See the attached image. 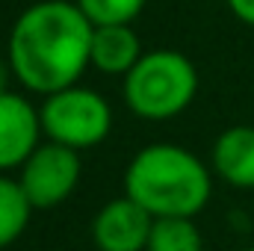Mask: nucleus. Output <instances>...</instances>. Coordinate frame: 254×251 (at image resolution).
I'll return each mask as SVG.
<instances>
[{"label":"nucleus","instance_id":"nucleus-15","mask_svg":"<svg viewBox=\"0 0 254 251\" xmlns=\"http://www.w3.org/2000/svg\"><path fill=\"white\" fill-rule=\"evenodd\" d=\"M246 251H254V246H252V249H246Z\"/></svg>","mask_w":254,"mask_h":251},{"label":"nucleus","instance_id":"nucleus-10","mask_svg":"<svg viewBox=\"0 0 254 251\" xmlns=\"http://www.w3.org/2000/svg\"><path fill=\"white\" fill-rule=\"evenodd\" d=\"M33 210L36 207L24 195L18 178H9V172H0V251L21 240Z\"/></svg>","mask_w":254,"mask_h":251},{"label":"nucleus","instance_id":"nucleus-3","mask_svg":"<svg viewBox=\"0 0 254 251\" xmlns=\"http://www.w3.org/2000/svg\"><path fill=\"white\" fill-rule=\"evenodd\" d=\"M125 104L145 122H166L181 116L198 92V71L190 57L172 48H157L139 57L125 74Z\"/></svg>","mask_w":254,"mask_h":251},{"label":"nucleus","instance_id":"nucleus-13","mask_svg":"<svg viewBox=\"0 0 254 251\" xmlns=\"http://www.w3.org/2000/svg\"><path fill=\"white\" fill-rule=\"evenodd\" d=\"M228 6H231V12H234L243 24L254 27V0H228Z\"/></svg>","mask_w":254,"mask_h":251},{"label":"nucleus","instance_id":"nucleus-11","mask_svg":"<svg viewBox=\"0 0 254 251\" xmlns=\"http://www.w3.org/2000/svg\"><path fill=\"white\" fill-rule=\"evenodd\" d=\"M145 251H204V237L192 216H157Z\"/></svg>","mask_w":254,"mask_h":251},{"label":"nucleus","instance_id":"nucleus-5","mask_svg":"<svg viewBox=\"0 0 254 251\" xmlns=\"http://www.w3.org/2000/svg\"><path fill=\"white\" fill-rule=\"evenodd\" d=\"M80 175V151L48 139L24 160V166L18 169V184L36 210H51L74 195Z\"/></svg>","mask_w":254,"mask_h":251},{"label":"nucleus","instance_id":"nucleus-6","mask_svg":"<svg viewBox=\"0 0 254 251\" xmlns=\"http://www.w3.org/2000/svg\"><path fill=\"white\" fill-rule=\"evenodd\" d=\"M154 216L130 195L107 201L92 219L95 251H145Z\"/></svg>","mask_w":254,"mask_h":251},{"label":"nucleus","instance_id":"nucleus-14","mask_svg":"<svg viewBox=\"0 0 254 251\" xmlns=\"http://www.w3.org/2000/svg\"><path fill=\"white\" fill-rule=\"evenodd\" d=\"M6 74H12L9 60H6V63H0V92H6V89H9V86H6Z\"/></svg>","mask_w":254,"mask_h":251},{"label":"nucleus","instance_id":"nucleus-9","mask_svg":"<svg viewBox=\"0 0 254 251\" xmlns=\"http://www.w3.org/2000/svg\"><path fill=\"white\" fill-rule=\"evenodd\" d=\"M142 54V42L130 24H104L92 30V65L104 74L125 77Z\"/></svg>","mask_w":254,"mask_h":251},{"label":"nucleus","instance_id":"nucleus-1","mask_svg":"<svg viewBox=\"0 0 254 251\" xmlns=\"http://www.w3.org/2000/svg\"><path fill=\"white\" fill-rule=\"evenodd\" d=\"M92 30L77 0L33 3L9 30L12 77L42 98L74 86L92 65Z\"/></svg>","mask_w":254,"mask_h":251},{"label":"nucleus","instance_id":"nucleus-7","mask_svg":"<svg viewBox=\"0 0 254 251\" xmlns=\"http://www.w3.org/2000/svg\"><path fill=\"white\" fill-rule=\"evenodd\" d=\"M42 113L18 92H0V172L21 169L42 145Z\"/></svg>","mask_w":254,"mask_h":251},{"label":"nucleus","instance_id":"nucleus-8","mask_svg":"<svg viewBox=\"0 0 254 251\" xmlns=\"http://www.w3.org/2000/svg\"><path fill=\"white\" fill-rule=\"evenodd\" d=\"M210 169L228 187L254 189V127L237 125L222 130L210 151Z\"/></svg>","mask_w":254,"mask_h":251},{"label":"nucleus","instance_id":"nucleus-12","mask_svg":"<svg viewBox=\"0 0 254 251\" xmlns=\"http://www.w3.org/2000/svg\"><path fill=\"white\" fill-rule=\"evenodd\" d=\"M148 0H77V6L83 9V15L95 24H133Z\"/></svg>","mask_w":254,"mask_h":251},{"label":"nucleus","instance_id":"nucleus-2","mask_svg":"<svg viewBox=\"0 0 254 251\" xmlns=\"http://www.w3.org/2000/svg\"><path fill=\"white\" fill-rule=\"evenodd\" d=\"M125 195L157 216H198L213 195V169L192 151L157 142L133 154L125 169Z\"/></svg>","mask_w":254,"mask_h":251},{"label":"nucleus","instance_id":"nucleus-4","mask_svg":"<svg viewBox=\"0 0 254 251\" xmlns=\"http://www.w3.org/2000/svg\"><path fill=\"white\" fill-rule=\"evenodd\" d=\"M39 113L45 136L74 151H89L101 145L113 130V110L104 101V95L80 83L45 95Z\"/></svg>","mask_w":254,"mask_h":251}]
</instances>
